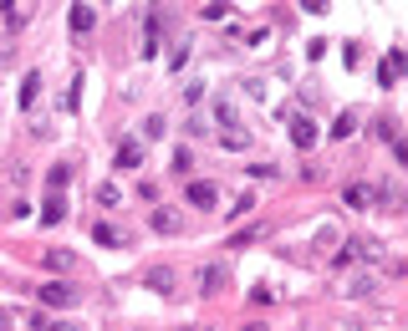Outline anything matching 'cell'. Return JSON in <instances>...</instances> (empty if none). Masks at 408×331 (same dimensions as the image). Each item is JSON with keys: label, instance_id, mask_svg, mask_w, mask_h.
Returning a JSON list of instances; mask_svg holds the SVG:
<instances>
[{"label": "cell", "instance_id": "obj_1", "mask_svg": "<svg viewBox=\"0 0 408 331\" xmlns=\"http://www.w3.org/2000/svg\"><path fill=\"white\" fill-rule=\"evenodd\" d=\"M347 260H368V265L383 260V239H373V235H352V239H347V250L337 255V265H347Z\"/></svg>", "mask_w": 408, "mask_h": 331}, {"label": "cell", "instance_id": "obj_2", "mask_svg": "<svg viewBox=\"0 0 408 331\" xmlns=\"http://www.w3.org/2000/svg\"><path fill=\"white\" fill-rule=\"evenodd\" d=\"M194 285H199V296H220L225 285H230V270H225V265H199Z\"/></svg>", "mask_w": 408, "mask_h": 331}, {"label": "cell", "instance_id": "obj_3", "mask_svg": "<svg viewBox=\"0 0 408 331\" xmlns=\"http://www.w3.org/2000/svg\"><path fill=\"white\" fill-rule=\"evenodd\" d=\"M286 118V127H291V143L296 148H316V123L311 118H302V113H281Z\"/></svg>", "mask_w": 408, "mask_h": 331}, {"label": "cell", "instance_id": "obj_4", "mask_svg": "<svg viewBox=\"0 0 408 331\" xmlns=\"http://www.w3.org/2000/svg\"><path fill=\"white\" fill-rule=\"evenodd\" d=\"M184 199H189L194 209H214V199H220V189H214L209 179H194V184L184 189Z\"/></svg>", "mask_w": 408, "mask_h": 331}, {"label": "cell", "instance_id": "obj_5", "mask_svg": "<svg viewBox=\"0 0 408 331\" xmlns=\"http://www.w3.org/2000/svg\"><path fill=\"white\" fill-rule=\"evenodd\" d=\"M72 301H77V291L67 280H47L41 285V306H72Z\"/></svg>", "mask_w": 408, "mask_h": 331}, {"label": "cell", "instance_id": "obj_6", "mask_svg": "<svg viewBox=\"0 0 408 331\" xmlns=\"http://www.w3.org/2000/svg\"><path fill=\"white\" fill-rule=\"evenodd\" d=\"M148 225H154L159 235H179V230H184V219H179V209H168V204H159L154 214H148Z\"/></svg>", "mask_w": 408, "mask_h": 331}, {"label": "cell", "instance_id": "obj_7", "mask_svg": "<svg viewBox=\"0 0 408 331\" xmlns=\"http://www.w3.org/2000/svg\"><path fill=\"white\" fill-rule=\"evenodd\" d=\"M143 285H148L154 296H174V270H168V265H154V270L143 275Z\"/></svg>", "mask_w": 408, "mask_h": 331}, {"label": "cell", "instance_id": "obj_8", "mask_svg": "<svg viewBox=\"0 0 408 331\" xmlns=\"http://www.w3.org/2000/svg\"><path fill=\"white\" fill-rule=\"evenodd\" d=\"M159 26H163V11H148V20H143V56H159Z\"/></svg>", "mask_w": 408, "mask_h": 331}, {"label": "cell", "instance_id": "obj_9", "mask_svg": "<svg viewBox=\"0 0 408 331\" xmlns=\"http://www.w3.org/2000/svg\"><path fill=\"white\" fill-rule=\"evenodd\" d=\"M67 26H72L77 36H87V31L97 26V11H92V6H72V11H67Z\"/></svg>", "mask_w": 408, "mask_h": 331}, {"label": "cell", "instance_id": "obj_10", "mask_svg": "<svg viewBox=\"0 0 408 331\" xmlns=\"http://www.w3.org/2000/svg\"><path fill=\"white\" fill-rule=\"evenodd\" d=\"M61 219H67V199L51 194L47 204H41V225H61Z\"/></svg>", "mask_w": 408, "mask_h": 331}, {"label": "cell", "instance_id": "obj_11", "mask_svg": "<svg viewBox=\"0 0 408 331\" xmlns=\"http://www.w3.org/2000/svg\"><path fill=\"white\" fill-rule=\"evenodd\" d=\"M342 199H347L352 209H368V204H373V184H347V194H342Z\"/></svg>", "mask_w": 408, "mask_h": 331}, {"label": "cell", "instance_id": "obj_12", "mask_svg": "<svg viewBox=\"0 0 408 331\" xmlns=\"http://www.w3.org/2000/svg\"><path fill=\"white\" fill-rule=\"evenodd\" d=\"M266 235V225H245V230H235V239H230V250H245V245H255V239Z\"/></svg>", "mask_w": 408, "mask_h": 331}, {"label": "cell", "instance_id": "obj_13", "mask_svg": "<svg viewBox=\"0 0 408 331\" xmlns=\"http://www.w3.org/2000/svg\"><path fill=\"white\" fill-rule=\"evenodd\" d=\"M26 20H31V6H26V0H16V6H6V26H11V31H20Z\"/></svg>", "mask_w": 408, "mask_h": 331}, {"label": "cell", "instance_id": "obj_14", "mask_svg": "<svg viewBox=\"0 0 408 331\" xmlns=\"http://www.w3.org/2000/svg\"><path fill=\"white\" fill-rule=\"evenodd\" d=\"M373 132H378L383 143H398V118H393V113H383V118L373 123Z\"/></svg>", "mask_w": 408, "mask_h": 331}, {"label": "cell", "instance_id": "obj_15", "mask_svg": "<svg viewBox=\"0 0 408 331\" xmlns=\"http://www.w3.org/2000/svg\"><path fill=\"white\" fill-rule=\"evenodd\" d=\"M143 163V148L138 143H118V168H138Z\"/></svg>", "mask_w": 408, "mask_h": 331}, {"label": "cell", "instance_id": "obj_16", "mask_svg": "<svg viewBox=\"0 0 408 331\" xmlns=\"http://www.w3.org/2000/svg\"><path fill=\"white\" fill-rule=\"evenodd\" d=\"M67 184H72V163H56V168L47 173V189H51V194H61Z\"/></svg>", "mask_w": 408, "mask_h": 331}, {"label": "cell", "instance_id": "obj_17", "mask_svg": "<svg viewBox=\"0 0 408 331\" xmlns=\"http://www.w3.org/2000/svg\"><path fill=\"white\" fill-rule=\"evenodd\" d=\"M36 92H41V72H26V82H20V97H16V102H20V107H31Z\"/></svg>", "mask_w": 408, "mask_h": 331}, {"label": "cell", "instance_id": "obj_18", "mask_svg": "<svg viewBox=\"0 0 408 331\" xmlns=\"http://www.w3.org/2000/svg\"><path fill=\"white\" fill-rule=\"evenodd\" d=\"M327 132H332V138H352V132H357V113H337V123Z\"/></svg>", "mask_w": 408, "mask_h": 331}, {"label": "cell", "instance_id": "obj_19", "mask_svg": "<svg viewBox=\"0 0 408 331\" xmlns=\"http://www.w3.org/2000/svg\"><path fill=\"white\" fill-rule=\"evenodd\" d=\"M214 118H220L225 127H240V113H235V102H230V97H220V102H214Z\"/></svg>", "mask_w": 408, "mask_h": 331}, {"label": "cell", "instance_id": "obj_20", "mask_svg": "<svg viewBox=\"0 0 408 331\" xmlns=\"http://www.w3.org/2000/svg\"><path fill=\"white\" fill-rule=\"evenodd\" d=\"M220 143H225V148H235V153H240V148H250V127H230Z\"/></svg>", "mask_w": 408, "mask_h": 331}, {"label": "cell", "instance_id": "obj_21", "mask_svg": "<svg viewBox=\"0 0 408 331\" xmlns=\"http://www.w3.org/2000/svg\"><path fill=\"white\" fill-rule=\"evenodd\" d=\"M47 265H51V270H72L77 255H72V250H47Z\"/></svg>", "mask_w": 408, "mask_h": 331}, {"label": "cell", "instance_id": "obj_22", "mask_svg": "<svg viewBox=\"0 0 408 331\" xmlns=\"http://www.w3.org/2000/svg\"><path fill=\"white\" fill-rule=\"evenodd\" d=\"M92 239H97V245H128V239H123L113 225H97V230H92Z\"/></svg>", "mask_w": 408, "mask_h": 331}, {"label": "cell", "instance_id": "obj_23", "mask_svg": "<svg viewBox=\"0 0 408 331\" xmlns=\"http://www.w3.org/2000/svg\"><path fill=\"white\" fill-rule=\"evenodd\" d=\"M189 168H194V158H189V148H174V168H168V173H179V179H184Z\"/></svg>", "mask_w": 408, "mask_h": 331}, {"label": "cell", "instance_id": "obj_24", "mask_svg": "<svg viewBox=\"0 0 408 331\" xmlns=\"http://www.w3.org/2000/svg\"><path fill=\"white\" fill-rule=\"evenodd\" d=\"M163 127H168V123H163V113H154V118L143 123V138H163Z\"/></svg>", "mask_w": 408, "mask_h": 331}, {"label": "cell", "instance_id": "obj_25", "mask_svg": "<svg viewBox=\"0 0 408 331\" xmlns=\"http://www.w3.org/2000/svg\"><path fill=\"white\" fill-rule=\"evenodd\" d=\"M245 209H255V199H250V194H240V199H235V204H230L225 214H230V219H245Z\"/></svg>", "mask_w": 408, "mask_h": 331}, {"label": "cell", "instance_id": "obj_26", "mask_svg": "<svg viewBox=\"0 0 408 331\" xmlns=\"http://www.w3.org/2000/svg\"><path fill=\"white\" fill-rule=\"evenodd\" d=\"M245 97L261 102V97H266V82H261V77H250V82H245Z\"/></svg>", "mask_w": 408, "mask_h": 331}, {"label": "cell", "instance_id": "obj_27", "mask_svg": "<svg viewBox=\"0 0 408 331\" xmlns=\"http://www.w3.org/2000/svg\"><path fill=\"white\" fill-rule=\"evenodd\" d=\"M41 331H82V326H77V321H47Z\"/></svg>", "mask_w": 408, "mask_h": 331}, {"label": "cell", "instance_id": "obj_28", "mask_svg": "<svg viewBox=\"0 0 408 331\" xmlns=\"http://www.w3.org/2000/svg\"><path fill=\"white\" fill-rule=\"evenodd\" d=\"M16 321H11V311H0V331H11Z\"/></svg>", "mask_w": 408, "mask_h": 331}, {"label": "cell", "instance_id": "obj_29", "mask_svg": "<svg viewBox=\"0 0 408 331\" xmlns=\"http://www.w3.org/2000/svg\"><path fill=\"white\" fill-rule=\"evenodd\" d=\"M245 331H271V326L266 321H245Z\"/></svg>", "mask_w": 408, "mask_h": 331}, {"label": "cell", "instance_id": "obj_30", "mask_svg": "<svg viewBox=\"0 0 408 331\" xmlns=\"http://www.w3.org/2000/svg\"><path fill=\"white\" fill-rule=\"evenodd\" d=\"M179 331H199V326H179Z\"/></svg>", "mask_w": 408, "mask_h": 331}]
</instances>
